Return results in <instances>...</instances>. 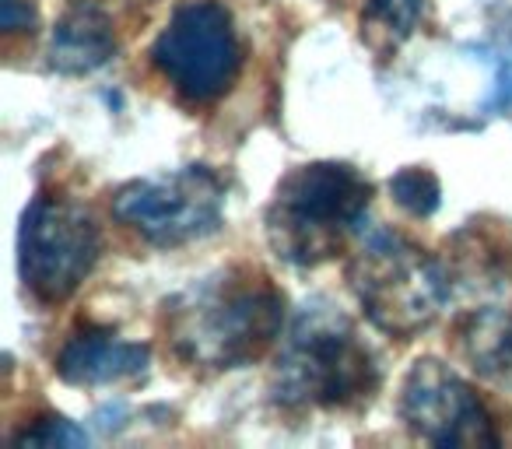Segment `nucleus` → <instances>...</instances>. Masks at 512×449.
<instances>
[{
	"label": "nucleus",
	"instance_id": "1",
	"mask_svg": "<svg viewBox=\"0 0 512 449\" xmlns=\"http://www.w3.org/2000/svg\"><path fill=\"white\" fill-rule=\"evenodd\" d=\"M285 292L271 274L232 264L190 281L162 302V337L172 358L200 372L253 365L281 341Z\"/></svg>",
	"mask_w": 512,
	"mask_h": 449
},
{
	"label": "nucleus",
	"instance_id": "2",
	"mask_svg": "<svg viewBox=\"0 0 512 449\" xmlns=\"http://www.w3.org/2000/svg\"><path fill=\"white\" fill-rule=\"evenodd\" d=\"M379 383L376 351L341 306L313 299L295 313L274 355V404L288 411H362Z\"/></svg>",
	"mask_w": 512,
	"mask_h": 449
},
{
	"label": "nucleus",
	"instance_id": "3",
	"mask_svg": "<svg viewBox=\"0 0 512 449\" xmlns=\"http://www.w3.org/2000/svg\"><path fill=\"white\" fill-rule=\"evenodd\" d=\"M372 183L348 162H309L292 169L264 214L267 243L285 264L320 267L362 236Z\"/></svg>",
	"mask_w": 512,
	"mask_h": 449
},
{
	"label": "nucleus",
	"instance_id": "4",
	"mask_svg": "<svg viewBox=\"0 0 512 449\" xmlns=\"http://www.w3.org/2000/svg\"><path fill=\"white\" fill-rule=\"evenodd\" d=\"M348 285L372 327L397 341L428 330L453 299L446 264L390 229H372L355 239Z\"/></svg>",
	"mask_w": 512,
	"mask_h": 449
},
{
	"label": "nucleus",
	"instance_id": "5",
	"mask_svg": "<svg viewBox=\"0 0 512 449\" xmlns=\"http://www.w3.org/2000/svg\"><path fill=\"white\" fill-rule=\"evenodd\" d=\"M151 64L186 106H211L242 71L235 18L218 0H183L151 43Z\"/></svg>",
	"mask_w": 512,
	"mask_h": 449
},
{
	"label": "nucleus",
	"instance_id": "6",
	"mask_svg": "<svg viewBox=\"0 0 512 449\" xmlns=\"http://www.w3.org/2000/svg\"><path fill=\"white\" fill-rule=\"evenodd\" d=\"M102 253V232L81 200L39 190L22 214L18 267L32 299L57 306L81 288Z\"/></svg>",
	"mask_w": 512,
	"mask_h": 449
},
{
	"label": "nucleus",
	"instance_id": "7",
	"mask_svg": "<svg viewBox=\"0 0 512 449\" xmlns=\"http://www.w3.org/2000/svg\"><path fill=\"white\" fill-rule=\"evenodd\" d=\"M113 214L148 246L176 250L221 229L225 183L211 165H183L120 186L113 193Z\"/></svg>",
	"mask_w": 512,
	"mask_h": 449
},
{
	"label": "nucleus",
	"instance_id": "8",
	"mask_svg": "<svg viewBox=\"0 0 512 449\" xmlns=\"http://www.w3.org/2000/svg\"><path fill=\"white\" fill-rule=\"evenodd\" d=\"M400 421L414 439L439 449L502 446L488 404L442 358H418L407 369L400 386Z\"/></svg>",
	"mask_w": 512,
	"mask_h": 449
},
{
	"label": "nucleus",
	"instance_id": "9",
	"mask_svg": "<svg viewBox=\"0 0 512 449\" xmlns=\"http://www.w3.org/2000/svg\"><path fill=\"white\" fill-rule=\"evenodd\" d=\"M449 292L467 295V306H512V229L470 221L449 243Z\"/></svg>",
	"mask_w": 512,
	"mask_h": 449
},
{
	"label": "nucleus",
	"instance_id": "10",
	"mask_svg": "<svg viewBox=\"0 0 512 449\" xmlns=\"http://www.w3.org/2000/svg\"><path fill=\"white\" fill-rule=\"evenodd\" d=\"M57 376L71 386H116L137 383L151 369V348L127 341L113 327L81 323L57 355Z\"/></svg>",
	"mask_w": 512,
	"mask_h": 449
},
{
	"label": "nucleus",
	"instance_id": "11",
	"mask_svg": "<svg viewBox=\"0 0 512 449\" xmlns=\"http://www.w3.org/2000/svg\"><path fill=\"white\" fill-rule=\"evenodd\" d=\"M456 344L477 376L512 390V306H467L456 320Z\"/></svg>",
	"mask_w": 512,
	"mask_h": 449
},
{
	"label": "nucleus",
	"instance_id": "12",
	"mask_svg": "<svg viewBox=\"0 0 512 449\" xmlns=\"http://www.w3.org/2000/svg\"><path fill=\"white\" fill-rule=\"evenodd\" d=\"M109 57H116L113 15L92 4H71V11L53 29L50 64L60 74H88L109 64Z\"/></svg>",
	"mask_w": 512,
	"mask_h": 449
},
{
	"label": "nucleus",
	"instance_id": "13",
	"mask_svg": "<svg viewBox=\"0 0 512 449\" xmlns=\"http://www.w3.org/2000/svg\"><path fill=\"white\" fill-rule=\"evenodd\" d=\"M390 193L411 218H432L442 204V186L432 169L425 165H407L390 179Z\"/></svg>",
	"mask_w": 512,
	"mask_h": 449
},
{
	"label": "nucleus",
	"instance_id": "14",
	"mask_svg": "<svg viewBox=\"0 0 512 449\" xmlns=\"http://www.w3.org/2000/svg\"><path fill=\"white\" fill-rule=\"evenodd\" d=\"M15 446H88V432L78 428L74 421H67L64 414H43L32 425H25L22 432L11 435Z\"/></svg>",
	"mask_w": 512,
	"mask_h": 449
},
{
	"label": "nucleus",
	"instance_id": "15",
	"mask_svg": "<svg viewBox=\"0 0 512 449\" xmlns=\"http://www.w3.org/2000/svg\"><path fill=\"white\" fill-rule=\"evenodd\" d=\"M425 15V0H369V22L386 32L390 43H404Z\"/></svg>",
	"mask_w": 512,
	"mask_h": 449
},
{
	"label": "nucleus",
	"instance_id": "16",
	"mask_svg": "<svg viewBox=\"0 0 512 449\" xmlns=\"http://www.w3.org/2000/svg\"><path fill=\"white\" fill-rule=\"evenodd\" d=\"M36 8H32V0H4V15H0V25H4V36L15 39V36H32L36 32Z\"/></svg>",
	"mask_w": 512,
	"mask_h": 449
},
{
	"label": "nucleus",
	"instance_id": "17",
	"mask_svg": "<svg viewBox=\"0 0 512 449\" xmlns=\"http://www.w3.org/2000/svg\"><path fill=\"white\" fill-rule=\"evenodd\" d=\"M498 78H495V106H512V39L498 50L495 57Z\"/></svg>",
	"mask_w": 512,
	"mask_h": 449
},
{
	"label": "nucleus",
	"instance_id": "18",
	"mask_svg": "<svg viewBox=\"0 0 512 449\" xmlns=\"http://www.w3.org/2000/svg\"><path fill=\"white\" fill-rule=\"evenodd\" d=\"M71 4H92V8H102V11H109V15H116V11H144V8H151L155 0H71Z\"/></svg>",
	"mask_w": 512,
	"mask_h": 449
}]
</instances>
